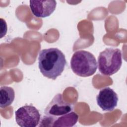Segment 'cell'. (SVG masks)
I'll list each match as a JSON object with an SVG mask.
<instances>
[{"label": "cell", "mask_w": 127, "mask_h": 127, "mask_svg": "<svg viewBox=\"0 0 127 127\" xmlns=\"http://www.w3.org/2000/svg\"><path fill=\"white\" fill-rule=\"evenodd\" d=\"M98 69L103 75L111 76L117 72L122 64L121 51L109 48L101 52L98 57Z\"/></svg>", "instance_id": "3"}, {"label": "cell", "mask_w": 127, "mask_h": 127, "mask_svg": "<svg viewBox=\"0 0 127 127\" xmlns=\"http://www.w3.org/2000/svg\"><path fill=\"white\" fill-rule=\"evenodd\" d=\"M66 64L64 55L58 48L43 49L39 53V70L41 73L48 78L56 79L64 71Z\"/></svg>", "instance_id": "1"}, {"label": "cell", "mask_w": 127, "mask_h": 127, "mask_svg": "<svg viewBox=\"0 0 127 127\" xmlns=\"http://www.w3.org/2000/svg\"><path fill=\"white\" fill-rule=\"evenodd\" d=\"M57 5L56 0H30L29 6L32 14L36 17L49 16L55 11Z\"/></svg>", "instance_id": "7"}, {"label": "cell", "mask_w": 127, "mask_h": 127, "mask_svg": "<svg viewBox=\"0 0 127 127\" xmlns=\"http://www.w3.org/2000/svg\"><path fill=\"white\" fill-rule=\"evenodd\" d=\"M17 124L21 127H36L41 121V115L38 109L32 105L20 107L15 113Z\"/></svg>", "instance_id": "5"}, {"label": "cell", "mask_w": 127, "mask_h": 127, "mask_svg": "<svg viewBox=\"0 0 127 127\" xmlns=\"http://www.w3.org/2000/svg\"><path fill=\"white\" fill-rule=\"evenodd\" d=\"M78 116L74 112H70L56 118L52 123V127H72L78 121Z\"/></svg>", "instance_id": "8"}, {"label": "cell", "mask_w": 127, "mask_h": 127, "mask_svg": "<svg viewBox=\"0 0 127 127\" xmlns=\"http://www.w3.org/2000/svg\"><path fill=\"white\" fill-rule=\"evenodd\" d=\"M72 110V106L64 100L61 94L58 93L54 96L45 108V116L41 123L47 124L46 126H51L56 118L67 114Z\"/></svg>", "instance_id": "4"}, {"label": "cell", "mask_w": 127, "mask_h": 127, "mask_svg": "<svg viewBox=\"0 0 127 127\" xmlns=\"http://www.w3.org/2000/svg\"><path fill=\"white\" fill-rule=\"evenodd\" d=\"M70 64L72 71L81 77H88L93 75L98 66L94 56L84 50L75 52L71 58Z\"/></svg>", "instance_id": "2"}, {"label": "cell", "mask_w": 127, "mask_h": 127, "mask_svg": "<svg viewBox=\"0 0 127 127\" xmlns=\"http://www.w3.org/2000/svg\"><path fill=\"white\" fill-rule=\"evenodd\" d=\"M15 98L13 89L9 86H3L0 88V107L4 108L10 105Z\"/></svg>", "instance_id": "9"}, {"label": "cell", "mask_w": 127, "mask_h": 127, "mask_svg": "<svg viewBox=\"0 0 127 127\" xmlns=\"http://www.w3.org/2000/svg\"><path fill=\"white\" fill-rule=\"evenodd\" d=\"M118 100L117 94L109 87L101 89L96 97L98 105L104 111H113L117 106Z\"/></svg>", "instance_id": "6"}]
</instances>
